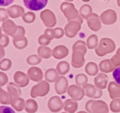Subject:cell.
<instances>
[{
  "label": "cell",
  "mask_w": 120,
  "mask_h": 113,
  "mask_svg": "<svg viewBox=\"0 0 120 113\" xmlns=\"http://www.w3.org/2000/svg\"><path fill=\"white\" fill-rule=\"evenodd\" d=\"M63 107V104L59 97H53L50 98L48 102V108L49 110L53 113L60 111Z\"/></svg>",
  "instance_id": "3957f363"
},
{
  "label": "cell",
  "mask_w": 120,
  "mask_h": 113,
  "mask_svg": "<svg viewBox=\"0 0 120 113\" xmlns=\"http://www.w3.org/2000/svg\"><path fill=\"white\" fill-rule=\"evenodd\" d=\"M23 1L25 7L31 11L41 10L48 4V0H23Z\"/></svg>",
  "instance_id": "7a4b0ae2"
},
{
  "label": "cell",
  "mask_w": 120,
  "mask_h": 113,
  "mask_svg": "<svg viewBox=\"0 0 120 113\" xmlns=\"http://www.w3.org/2000/svg\"><path fill=\"white\" fill-rule=\"evenodd\" d=\"M0 113H15V111L8 106H1Z\"/></svg>",
  "instance_id": "ba28073f"
},
{
  "label": "cell",
  "mask_w": 120,
  "mask_h": 113,
  "mask_svg": "<svg viewBox=\"0 0 120 113\" xmlns=\"http://www.w3.org/2000/svg\"><path fill=\"white\" fill-rule=\"evenodd\" d=\"M78 104L76 101L75 100H67L64 101V109L66 111L69 113H74L76 112L77 109Z\"/></svg>",
  "instance_id": "277c9868"
},
{
  "label": "cell",
  "mask_w": 120,
  "mask_h": 113,
  "mask_svg": "<svg viewBox=\"0 0 120 113\" xmlns=\"http://www.w3.org/2000/svg\"><path fill=\"white\" fill-rule=\"evenodd\" d=\"M12 105L15 108L16 110L18 111H21L24 108L25 101L23 99L21 98H17L14 100V103L12 104Z\"/></svg>",
  "instance_id": "8992f818"
},
{
  "label": "cell",
  "mask_w": 120,
  "mask_h": 113,
  "mask_svg": "<svg viewBox=\"0 0 120 113\" xmlns=\"http://www.w3.org/2000/svg\"><path fill=\"white\" fill-rule=\"evenodd\" d=\"M14 0H0V6L1 7H7L11 4Z\"/></svg>",
  "instance_id": "9c48e42d"
},
{
  "label": "cell",
  "mask_w": 120,
  "mask_h": 113,
  "mask_svg": "<svg viewBox=\"0 0 120 113\" xmlns=\"http://www.w3.org/2000/svg\"><path fill=\"white\" fill-rule=\"evenodd\" d=\"M77 113H86V112H85V111H80Z\"/></svg>",
  "instance_id": "8fae6325"
},
{
  "label": "cell",
  "mask_w": 120,
  "mask_h": 113,
  "mask_svg": "<svg viewBox=\"0 0 120 113\" xmlns=\"http://www.w3.org/2000/svg\"><path fill=\"white\" fill-rule=\"evenodd\" d=\"M112 77L116 82L120 85V66L117 67L112 72Z\"/></svg>",
  "instance_id": "52a82bcc"
},
{
  "label": "cell",
  "mask_w": 120,
  "mask_h": 113,
  "mask_svg": "<svg viewBox=\"0 0 120 113\" xmlns=\"http://www.w3.org/2000/svg\"></svg>",
  "instance_id": "7c38bea8"
},
{
  "label": "cell",
  "mask_w": 120,
  "mask_h": 113,
  "mask_svg": "<svg viewBox=\"0 0 120 113\" xmlns=\"http://www.w3.org/2000/svg\"><path fill=\"white\" fill-rule=\"evenodd\" d=\"M86 109L89 113H108L109 108L105 102L90 100L86 104Z\"/></svg>",
  "instance_id": "6da1fadb"
},
{
  "label": "cell",
  "mask_w": 120,
  "mask_h": 113,
  "mask_svg": "<svg viewBox=\"0 0 120 113\" xmlns=\"http://www.w3.org/2000/svg\"><path fill=\"white\" fill-rule=\"evenodd\" d=\"M0 16H1V21H3L6 19H8V16L6 14V11L5 9H3V8H0Z\"/></svg>",
  "instance_id": "30bf717a"
},
{
  "label": "cell",
  "mask_w": 120,
  "mask_h": 113,
  "mask_svg": "<svg viewBox=\"0 0 120 113\" xmlns=\"http://www.w3.org/2000/svg\"><path fill=\"white\" fill-rule=\"evenodd\" d=\"M38 109V104L35 100H28L26 101L25 111L28 113H35Z\"/></svg>",
  "instance_id": "5b68a950"
}]
</instances>
